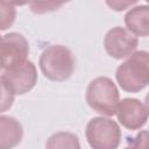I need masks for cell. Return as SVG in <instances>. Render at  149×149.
Returning <instances> with one entry per match:
<instances>
[{
    "instance_id": "7",
    "label": "cell",
    "mask_w": 149,
    "mask_h": 149,
    "mask_svg": "<svg viewBox=\"0 0 149 149\" xmlns=\"http://www.w3.org/2000/svg\"><path fill=\"white\" fill-rule=\"evenodd\" d=\"M139 40L129 29L122 27H114L109 29L104 38V47L106 52L115 58L122 59L130 56L137 48Z\"/></svg>"
},
{
    "instance_id": "6",
    "label": "cell",
    "mask_w": 149,
    "mask_h": 149,
    "mask_svg": "<svg viewBox=\"0 0 149 149\" xmlns=\"http://www.w3.org/2000/svg\"><path fill=\"white\" fill-rule=\"evenodd\" d=\"M29 44L19 33H8L1 37V70H8L27 61Z\"/></svg>"
},
{
    "instance_id": "19",
    "label": "cell",
    "mask_w": 149,
    "mask_h": 149,
    "mask_svg": "<svg viewBox=\"0 0 149 149\" xmlns=\"http://www.w3.org/2000/svg\"><path fill=\"white\" fill-rule=\"evenodd\" d=\"M146 1H147V2H148V3H149V0H146Z\"/></svg>"
},
{
    "instance_id": "12",
    "label": "cell",
    "mask_w": 149,
    "mask_h": 149,
    "mask_svg": "<svg viewBox=\"0 0 149 149\" xmlns=\"http://www.w3.org/2000/svg\"><path fill=\"white\" fill-rule=\"evenodd\" d=\"M71 0H30L29 7L35 14H45L59 9Z\"/></svg>"
},
{
    "instance_id": "15",
    "label": "cell",
    "mask_w": 149,
    "mask_h": 149,
    "mask_svg": "<svg viewBox=\"0 0 149 149\" xmlns=\"http://www.w3.org/2000/svg\"><path fill=\"white\" fill-rule=\"evenodd\" d=\"M0 84H1V112H5L8 108H10L15 94L5 84L2 83Z\"/></svg>"
},
{
    "instance_id": "16",
    "label": "cell",
    "mask_w": 149,
    "mask_h": 149,
    "mask_svg": "<svg viewBox=\"0 0 149 149\" xmlns=\"http://www.w3.org/2000/svg\"><path fill=\"white\" fill-rule=\"evenodd\" d=\"M107 6L115 10V12H122L127 8H129L130 6L135 5L139 0H105Z\"/></svg>"
},
{
    "instance_id": "11",
    "label": "cell",
    "mask_w": 149,
    "mask_h": 149,
    "mask_svg": "<svg viewBox=\"0 0 149 149\" xmlns=\"http://www.w3.org/2000/svg\"><path fill=\"white\" fill-rule=\"evenodd\" d=\"M47 148H80L77 135L72 133L59 132L51 135L45 143Z\"/></svg>"
},
{
    "instance_id": "17",
    "label": "cell",
    "mask_w": 149,
    "mask_h": 149,
    "mask_svg": "<svg viewBox=\"0 0 149 149\" xmlns=\"http://www.w3.org/2000/svg\"><path fill=\"white\" fill-rule=\"evenodd\" d=\"M6 2H9L14 6H24L27 3H30V0H3Z\"/></svg>"
},
{
    "instance_id": "14",
    "label": "cell",
    "mask_w": 149,
    "mask_h": 149,
    "mask_svg": "<svg viewBox=\"0 0 149 149\" xmlns=\"http://www.w3.org/2000/svg\"><path fill=\"white\" fill-rule=\"evenodd\" d=\"M128 144L134 148H149V130H142L135 137L128 139Z\"/></svg>"
},
{
    "instance_id": "3",
    "label": "cell",
    "mask_w": 149,
    "mask_h": 149,
    "mask_svg": "<svg viewBox=\"0 0 149 149\" xmlns=\"http://www.w3.org/2000/svg\"><path fill=\"white\" fill-rule=\"evenodd\" d=\"M87 105L97 113L113 116L120 102L119 90L108 77H97L88 84L85 95Z\"/></svg>"
},
{
    "instance_id": "1",
    "label": "cell",
    "mask_w": 149,
    "mask_h": 149,
    "mask_svg": "<svg viewBox=\"0 0 149 149\" xmlns=\"http://www.w3.org/2000/svg\"><path fill=\"white\" fill-rule=\"evenodd\" d=\"M115 78L120 87L130 93L149 86V52L144 50L133 52L118 66Z\"/></svg>"
},
{
    "instance_id": "18",
    "label": "cell",
    "mask_w": 149,
    "mask_h": 149,
    "mask_svg": "<svg viewBox=\"0 0 149 149\" xmlns=\"http://www.w3.org/2000/svg\"><path fill=\"white\" fill-rule=\"evenodd\" d=\"M144 105H146V107H147V111H148V115H149V93L146 95V98H144Z\"/></svg>"
},
{
    "instance_id": "5",
    "label": "cell",
    "mask_w": 149,
    "mask_h": 149,
    "mask_svg": "<svg viewBox=\"0 0 149 149\" xmlns=\"http://www.w3.org/2000/svg\"><path fill=\"white\" fill-rule=\"evenodd\" d=\"M0 83L5 84L14 94H24L29 92L37 83V71L33 62L26 61L12 69L3 70Z\"/></svg>"
},
{
    "instance_id": "2",
    "label": "cell",
    "mask_w": 149,
    "mask_h": 149,
    "mask_svg": "<svg viewBox=\"0 0 149 149\" xmlns=\"http://www.w3.org/2000/svg\"><path fill=\"white\" fill-rule=\"evenodd\" d=\"M38 65L45 78L52 81H64L73 74L76 58L68 47L52 44L41 54Z\"/></svg>"
},
{
    "instance_id": "9",
    "label": "cell",
    "mask_w": 149,
    "mask_h": 149,
    "mask_svg": "<svg viewBox=\"0 0 149 149\" xmlns=\"http://www.w3.org/2000/svg\"><path fill=\"white\" fill-rule=\"evenodd\" d=\"M23 136L21 123L7 115L0 116V144L2 148H13L19 144Z\"/></svg>"
},
{
    "instance_id": "8",
    "label": "cell",
    "mask_w": 149,
    "mask_h": 149,
    "mask_svg": "<svg viewBox=\"0 0 149 149\" xmlns=\"http://www.w3.org/2000/svg\"><path fill=\"white\" fill-rule=\"evenodd\" d=\"M116 116L119 122L127 129L136 130L142 128L148 120V111L139 99L125 98L119 102Z\"/></svg>"
},
{
    "instance_id": "13",
    "label": "cell",
    "mask_w": 149,
    "mask_h": 149,
    "mask_svg": "<svg viewBox=\"0 0 149 149\" xmlns=\"http://www.w3.org/2000/svg\"><path fill=\"white\" fill-rule=\"evenodd\" d=\"M0 9H1V30L5 31L14 23L16 12L14 5L6 2L3 0H0Z\"/></svg>"
},
{
    "instance_id": "4",
    "label": "cell",
    "mask_w": 149,
    "mask_h": 149,
    "mask_svg": "<svg viewBox=\"0 0 149 149\" xmlns=\"http://www.w3.org/2000/svg\"><path fill=\"white\" fill-rule=\"evenodd\" d=\"M85 136L94 149H115L121 141V129L112 119L98 116L87 122Z\"/></svg>"
},
{
    "instance_id": "10",
    "label": "cell",
    "mask_w": 149,
    "mask_h": 149,
    "mask_svg": "<svg viewBox=\"0 0 149 149\" xmlns=\"http://www.w3.org/2000/svg\"><path fill=\"white\" fill-rule=\"evenodd\" d=\"M127 28L136 36L149 35V6L141 5L132 8L125 15Z\"/></svg>"
}]
</instances>
